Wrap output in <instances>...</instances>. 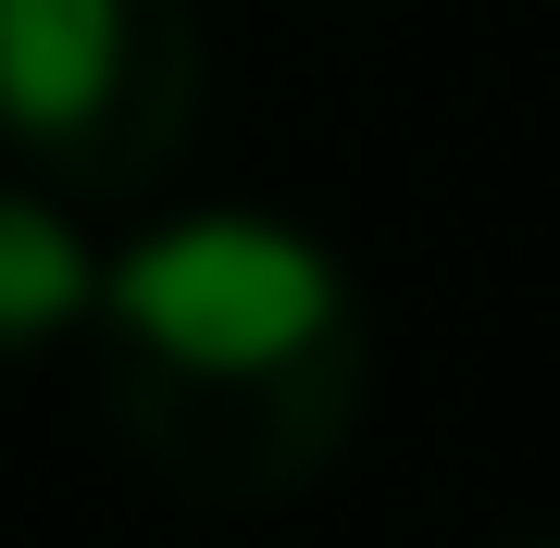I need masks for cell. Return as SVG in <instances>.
<instances>
[{"mask_svg": "<svg viewBox=\"0 0 560 548\" xmlns=\"http://www.w3.org/2000/svg\"><path fill=\"white\" fill-rule=\"evenodd\" d=\"M101 411L175 499H300L361 424L374 325L324 237L275 212H187L101 275Z\"/></svg>", "mask_w": 560, "mask_h": 548, "instance_id": "1", "label": "cell"}, {"mask_svg": "<svg viewBox=\"0 0 560 548\" xmlns=\"http://www.w3.org/2000/svg\"><path fill=\"white\" fill-rule=\"evenodd\" d=\"M200 75L212 50L187 0H0V150L62 200L162 187Z\"/></svg>", "mask_w": 560, "mask_h": 548, "instance_id": "2", "label": "cell"}, {"mask_svg": "<svg viewBox=\"0 0 560 548\" xmlns=\"http://www.w3.org/2000/svg\"><path fill=\"white\" fill-rule=\"evenodd\" d=\"M88 312H101V249L62 224L50 187H13V175H0V362L75 337Z\"/></svg>", "mask_w": 560, "mask_h": 548, "instance_id": "3", "label": "cell"}, {"mask_svg": "<svg viewBox=\"0 0 560 548\" xmlns=\"http://www.w3.org/2000/svg\"><path fill=\"white\" fill-rule=\"evenodd\" d=\"M511 548H560V536H511Z\"/></svg>", "mask_w": 560, "mask_h": 548, "instance_id": "4", "label": "cell"}]
</instances>
